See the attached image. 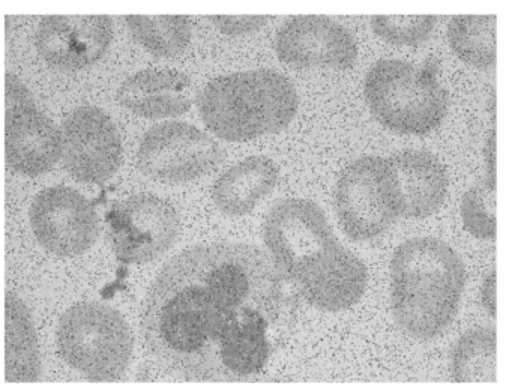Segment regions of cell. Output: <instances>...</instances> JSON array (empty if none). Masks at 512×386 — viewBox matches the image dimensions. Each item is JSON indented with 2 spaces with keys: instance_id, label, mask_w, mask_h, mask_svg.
Here are the masks:
<instances>
[{
  "instance_id": "1",
  "label": "cell",
  "mask_w": 512,
  "mask_h": 386,
  "mask_svg": "<svg viewBox=\"0 0 512 386\" xmlns=\"http://www.w3.org/2000/svg\"><path fill=\"white\" fill-rule=\"evenodd\" d=\"M265 251L197 245L149 287L142 334L149 352L191 382H244L268 367L296 323L295 293Z\"/></svg>"
},
{
  "instance_id": "2",
  "label": "cell",
  "mask_w": 512,
  "mask_h": 386,
  "mask_svg": "<svg viewBox=\"0 0 512 386\" xmlns=\"http://www.w3.org/2000/svg\"><path fill=\"white\" fill-rule=\"evenodd\" d=\"M272 262L311 307L338 313L361 301L367 289L364 263L347 250L325 212L307 199H283L263 221Z\"/></svg>"
},
{
  "instance_id": "3",
  "label": "cell",
  "mask_w": 512,
  "mask_h": 386,
  "mask_svg": "<svg viewBox=\"0 0 512 386\" xmlns=\"http://www.w3.org/2000/svg\"><path fill=\"white\" fill-rule=\"evenodd\" d=\"M466 269L454 248L433 236L398 245L391 260V307L401 331L415 340L442 335L457 316Z\"/></svg>"
},
{
  "instance_id": "4",
  "label": "cell",
  "mask_w": 512,
  "mask_h": 386,
  "mask_svg": "<svg viewBox=\"0 0 512 386\" xmlns=\"http://www.w3.org/2000/svg\"><path fill=\"white\" fill-rule=\"evenodd\" d=\"M293 83L275 70L227 74L197 95L205 127L226 142H250L286 130L298 112Z\"/></svg>"
},
{
  "instance_id": "5",
  "label": "cell",
  "mask_w": 512,
  "mask_h": 386,
  "mask_svg": "<svg viewBox=\"0 0 512 386\" xmlns=\"http://www.w3.org/2000/svg\"><path fill=\"white\" fill-rule=\"evenodd\" d=\"M364 97L371 115L398 136H425L448 113V95L436 70H424L400 59H380L368 70Z\"/></svg>"
},
{
  "instance_id": "6",
  "label": "cell",
  "mask_w": 512,
  "mask_h": 386,
  "mask_svg": "<svg viewBox=\"0 0 512 386\" xmlns=\"http://www.w3.org/2000/svg\"><path fill=\"white\" fill-rule=\"evenodd\" d=\"M56 347L59 356L91 382H116L130 365L134 340L116 308L82 301L59 319Z\"/></svg>"
},
{
  "instance_id": "7",
  "label": "cell",
  "mask_w": 512,
  "mask_h": 386,
  "mask_svg": "<svg viewBox=\"0 0 512 386\" xmlns=\"http://www.w3.org/2000/svg\"><path fill=\"white\" fill-rule=\"evenodd\" d=\"M341 229L355 242H370L403 217L400 184L389 158L364 155L344 167L334 191Z\"/></svg>"
},
{
  "instance_id": "8",
  "label": "cell",
  "mask_w": 512,
  "mask_h": 386,
  "mask_svg": "<svg viewBox=\"0 0 512 386\" xmlns=\"http://www.w3.org/2000/svg\"><path fill=\"white\" fill-rule=\"evenodd\" d=\"M221 160L218 143L187 122L167 121L149 128L137 149V167L158 184L199 181L214 172Z\"/></svg>"
},
{
  "instance_id": "9",
  "label": "cell",
  "mask_w": 512,
  "mask_h": 386,
  "mask_svg": "<svg viewBox=\"0 0 512 386\" xmlns=\"http://www.w3.org/2000/svg\"><path fill=\"white\" fill-rule=\"evenodd\" d=\"M181 230L178 211L169 200L151 193L113 203L107 212V238L119 262L146 265L175 245Z\"/></svg>"
},
{
  "instance_id": "10",
  "label": "cell",
  "mask_w": 512,
  "mask_h": 386,
  "mask_svg": "<svg viewBox=\"0 0 512 386\" xmlns=\"http://www.w3.org/2000/svg\"><path fill=\"white\" fill-rule=\"evenodd\" d=\"M5 155L13 172L37 178L62 158V131L47 118L25 85L7 74L5 86Z\"/></svg>"
},
{
  "instance_id": "11",
  "label": "cell",
  "mask_w": 512,
  "mask_h": 386,
  "mask_svg": "<svg viewBox=\"0 0 512 386\" xmlns=\"http://www.w3.org/2000/svg\"><path fill=\"white\" fill-rule=\"evenodd\" d=\"M124 161L121 133L100 107L83 106L62 125V163L80 184H106Z\"/></svg>"
},
{
  "instance_id": "12",
  "label": "cell",
  "mask_w": 512,
  "mask_h": 386,
  "mask_svg": "<svg viewBox=\"0 0 512 386\" xmlns=\"http://www.w3.org/2000/svg\"><path fill=\"white\" fill-rule=\"evenodd\" d=\"M29 221L38 244L59 257L82 256L100 235L94 203L64 185L46 188L35 197Z\"/></svg>"
},
{
  "instance_id": "13",
  "label": "cell",
  "mask_w": 512,
  "mask_h": 386,
  "mask_svg": "<svg viewBox=\"0 0 512 386\" xmlns=\"http://www.w3.org/2000/svg\"><path fill=\"white\" fill-rule=\"evenodd\" d=\"M109 16H47L38 25V55L59 73H79L101 61L113 41Z\"/></svg>"
},
{
  "instance_id": "14",
  "label": "cell",
  "mask_w": 512,
  "mask_h": 386,
  "mask_svg": "<svg viewBox=\"0 0 512 386\" xmlns=\"http://www.w3.org/2000/svg\"><path fill=\"white\" fill-rule=\"evenodd\" d=\"M275 53L290 67L349 70L358 59L355 37L325 16H296L275 35Z\"/></svg>"
},
{
  "instance_id": "15",
  "label": "cell",
  "mask_w": 512,
  "mask_h": 386,
  "mask_svg": "<svg viewBox=\"0 0 512 386\" xmlns=\"http://www.w3.org/2000/svg\"><path fill=\"white\" fill-rule=\"evenodd\" d=\"M116 101L139 118H178L193 106V82L187 74L173 68H148L119 86Z\"/></svg>"
},
{
  "instance_id": "16",
  "label": "cell",
  "mask_w": 512,
  "mask_h": 386,
  "mask_svg": "<svg viewBox=\"0 0 512 386\" xmlns=\"http://www.w3.org/2000/svg\"><path fill=\"white\" fill-rule=\"evenodd\" d=\"M389 160L400 184L403 217L422 220L439 212L449 188L448 173L439 158L431 152L406 149Z\"/></svg>"
},
{
  "instance_id": "17",
  "label": "cell",
  "mask_w": 512,
  "mask_h": 386,
  "mask_svg": "<svg viewBox=\"0 0 512 386\" xmlns=\"http://www.w3.org/2000/svg\"><path fill=\"white\" fill-rule=\"evenodd\" d=\"M280 181V169L271 158L253 155L223 173L212 187V199L221 214L242 218L251 214Z\"/></svg>"
},
{
  "instance_id": "18",
  "label": "cell",
  "mask_w": 512,
  "mask_h": 386,
  "mask_svg": "<svg viewBox=\"0 0 512 386\" xmlns=\"http://www.w3.org/2000/svg\"><path fill=\"white\" fill-rule=\"evenodd\" d=\"M5 371L8 382L32 383L41 377L37 329L25 302L7 293L5 302Z\"/></svg>"
},
{
  "instance_id": "19",
  "label": "cell",
  "mask_w": 512,
  "mask_h": 386,
  "mask_svg": "<svg viewBox=\"0 0 512 386\" xmlns=\"http://www.w3.org/2000/svg\"><path fill=\"white\" fill-rule=\"evenodd\" d=\"M496 16H455L448 25L454 55L476 70L496 65Z\"/></svg>"
},
{
  "instance_id": "20",
  "label": "cell",
  "mask_w": 512,
  "mask_h": 386,
  "mask_svg": "<svg viewBox=\"0 0 512 386\" xmlns=\"http://www.w3.org/2000/svg\"><path fill=\"white\" fill-rule=\"evenodd\" d=\"M131 38L157 58H176L188 49L193 37L187 16H127Z\"/></svg>"
},
{
  "instance_id": "21",
  "label": "cell",
  "mask_w": 512,
  "mask_h": 386,
  "mask_svg": "<svg viewBox=\"0 0 512 386\" xmlns=\"http://www.w3.org/2000/svg\"><path fill=\"white\" fill-rule=\"evenodd\" d=\"M496 331L475 328L461 335L451 356V377L457 383L496 382Z\"/></svg>"
},
{
  "instance_id": "22",
  "label": "cell",
  "mask_w": 512,
  "mask_h": 386,
  "mask_svg": "<svg viewBox=\"0 0 512 386\" xmlns=\"http://www.w3.org/2000/svg\"><path fill=\"white\" fill-rule=\"evenodd\" d=\"M464 229L481 241L496 238V179L485 176L464 193L460 205Z\"/></svg>"
},
{
  "instance_id": "23",
  "label": "cell",
  "mask_w": 512,
  "mask_h": 386,
  "mask_svg": "<svg viewBox=\"0 0 512 386\" xmlns=\"http://www.w3.org/2000/svg\"><path fill=\"white\" fill-rule=\"evenodd\" d=\"M436 22V16H374L371 29L391 46L418 47L431 37Z\"/></svg>"
},
{
  "instance_id": "24",
  "label": "cell",
  "mask_w": 512,
  "mask_h": 386,
  "mask_svg": "<svg viewBox=\"0 0 512 386\" xmlns=\"http://www.w3.org/2000/svg\"><path fill=\"white\" fill-rule=\"evenodd\" d=\"M271 17L266 16H211L212 25L227 37H245L265 28Z\"/></svg>"
},
{
  "instance_id": "25",
  "label": "cell",
  "mask_w": 512,
  "mask_h": 386,
  "mask_svg": "<svg viewBox=\"0 0 512 386\" xmlns=\"http://www.w3.org/2000/svg\"><path fill=\"white\" fill-rule=\"evenodd\" d=\"M496 271L491 269L490 274L485 275L484 281L481 286V302L482 307L485 308L491 317H496Z\"/></svg>"
},
{
  "instance_id": "26",
  "label": "cell",
  "mask_w": 512,
  "mask_h": 386,
  "mask_svg": "<svg viewBox=\"0 0 512 386\" xmlns=\"http://www.w3.org/2000/svg\"><path fill=\"white\" fill-rule=\"evenodd\" d=\"M484 161L487 176L496 179V131L494 130L490 131L485 140Z\"/></svg>"
}]
</instances>
